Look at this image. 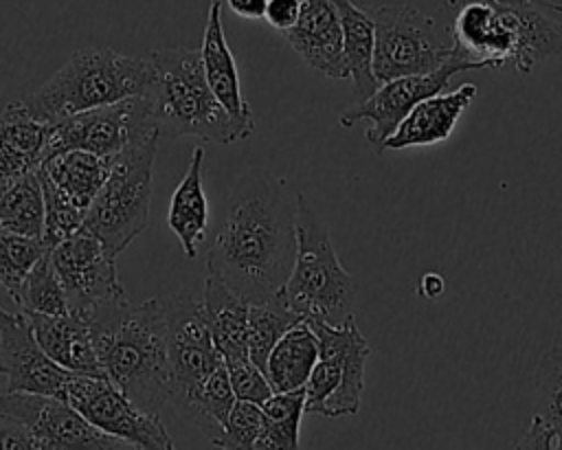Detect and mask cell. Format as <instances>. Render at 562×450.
Instances as JSON below:
<instances>
[{
  "mask_svg": "<svg viewBox=\"0 0 562 450\" xmlns=\"http://www.w3.org/2000/svg\"><path fill=\"white\" fill-rule=\"evenodd\" d=\"M151 64L140 55L112 48H81L22 103L42 123L55 125L72 114L112 105L147 92Z\"/></svg>",
  "mask_w": 562,
  "mask_h": 450,
  "instance_id": "277c9868",
  "label": "cell"
},
{
  "mask_svg": "<svg viewBox=\"0 0 562 450\" xmlns=\"http://www.w3.org/2000/svg\"><path fill=\"white\" fill-rule=\"evenodd\" d=\"M64 402L99 430L140 450H176L160 417L138 408L108 378L72 373L66 382Z\"/></svg>",
  "mask_w": 562,
  "mask_h": 450,
  "instance_id": "7c38bea8",
  "label": "cell"
},
{
  "mask_svg": "<svg viewBox=\"0 0 562 450\" xmlns=\"http://www.w3.org/2000/svg\"><path fill=\"white\" fill-rule=\"evenodd\" d=\"M0 364L7 375V393H33L64 400L66 382L72 375L53 362L35 338L26 314L0 305Z\"/></svg>",
  "mask_w": 562,
  "mask_h": 450,
  "instance_id": "2e32d148",
  "label": "cell"
},
{
  "mask_svg": "<svg viewBox=\"0 0 562 450\" xmlns=\"http://www.w3.org/2000/svg\"><path fill=\"white\" fill-rule=\"evenodd\" d=\"M147 127H156L147 94L72 114L50 125L42 165L66 151H88L101 158H114Z\"/></svg>",
  "mask_w": 562,
  "mask_h": 450,
  "instance_id": "8fae6325",
  "label": "cell"
},
{
  "mask_svg": "<svg viewBox=\"0 0 562 450\" xmlns=\"http://www.w3.org/2000/svg\"><path fill=\"white\" fill-rule=\"evenodd\" d=\"M340 26H342V50L347 70L353 83L356 103L367 101L378 88V79L373 75V46H375V26L373 18L367 9L358 7L351 0H331Z\"/></svg>",
  "mask_w": 562,
  "mask_h": 450,
  "instance_id": "cb8c5ba5",
  "label": "cell"
},
{
  "mask_svg": "<svg viewBox=\"0 0 562 450\" xmlns=\"http://www.w3.org/2000/svg\"><path fill=\"white\" fill-rule=\"evenodd\" d=\"M476 86L461 83L450 92H439L419 101L408 116L400 123L391 138L382 145L386 149H404V147H426L446 140L463 110L474 101Z\"/></svg>",
  "mask_w": 562,
  "mask_h": 450,
  "instance_id": "d6986e66",
  "label": "cell"
},
{
  "mask_svg": "<svg viewBox=\"0 0 562 450\" xmlns=\"http://www.w3.org/2000/svg\"><path fill=\"white\" fill-rule=\"evenodd\" d=\"M202 68L206 75V81L215 94V99L224 105V110L233 116V121L250 136L255 132V116L246 99L241 97L239 88V75L235 57L226 44L224 29H222V2L211 0L206 26L202 35Z\"/></svg>",
  "mask_w": 562,
  "mask_h": 450,
  "instance_id": "ac0fdd59",
  "label": "cell"
},
{
  "mask_svg": "<svg viewBox=\"0 0 562 450\" xmlns=\"http://www.w3.org/2000/svg\"><path fill=\"white\" fill-rule=\"evenodd\" d=\"M303 413V389L290 393H272V397L261 404V430L255 450H299Z\"/></svg>",
  "mask_w": 562,
  "mask_h": 450,
  "instance_id": "f546056e",
  "label": "cell"
},
{
  "mask_svg": "<svg viewBox=\"0 0 562 450\" xmlns=\"http://www.w3.org/2000/svg\"><path fill=\"white\" fill-rule=\"evenodd\" d=\"M283 35L299 57L321 75L331 79L349 77L342 26L331 0H303L299 22Z\"/></svg>",
  "mask_w": 562,
  "mask_h": 450,
  "instance_id": "e0dca14e",
  "label": "cell"
},
{
  "mask_svg": "<svg viewBox=\"0 0 562 450\" xmlns=\"http://www.w3.org/2000/svg\"><path fill=\"white\" fill-rule=\"evenodd\" d=\"M318 340V360L305 382V413L323 417L356 415L364 391L369 342L356 320L327 325L307 320Z\"/></svg>",
  "mask_w": 562,
  "mask_h": 450,
  "instance_id": "ba28073f",
  "label": "cell"
},
{
  "mask_svg": "<svg viewBox=\"0 0 562 450\" xmlns=\"http://www.w3.org/2000/svg\"><path fill=\"white\" fill-rule=\"evenodd\" d=\"M0 228L42 239L44 191L37 169L9 180H0Z\"/></svg>",
  "mask_w": 562,
  "mask_h": 450,
  "instance_id": "4316f807",
  "label": "cell"
},
{
  "mask_svg": "<svg viewBox=\"0 0 562 450\" xmlns=\"http://www.w3.org/2000/svg\"><path fill=\"white\" fill-rule=\"evenodd\" d=\"M301 4H303V0H268L263 20L272 29L285 33V31H290L299 22Z\"/></svg>",
  "mask_w": 562,
  "mask_h": 450,
  "instance_id": "74e56055",
  "label": "cell"
},
{
  "mask_svg": "<svg viewBox=\"0 0 562 450\" xmlns=\"http://www.w3.org/2000/svg\"><path fill=\"white\" fill-rule=\"evenodd\" d=\"M452 59L463 70L512 64L520 75L562 50V24L536 4L505 7L492 0H463L448 26Z\"/></svg>",
  "mask_w": 562,
  "mask_h": 450,
  "instance_id": "7a4b0ae2",
  "label": "cell"
},
{
  "mask_svg": "<svg viewBox=\"0 0 562 450\" xmlns=\"http://www.w3.org/2000/svg\"><path fill=\"white\" fill-rule=\"evenodd\" d=\"M0 373H2V364H0Z\"/></svg>",
  "mask_w": 562,
  "mask_h": 450,
  "instance_id": "7bdbcfd3",
  "label": "cell"
},
{
  "mask_svg": "<svg viewBox=\"0 0 562 450\" xmlns=\"http://www.w3.org/2000/svg\"><path fill=\"white\" fill-rule=\"evenodd\" d=\"M202 160L204 147L198 145L193 149L189 169L171 193L167 211V226L176 233L189 259L198 255V246L204 241L209 228V200L202 187Z\"/></svg>",
  "mask_w": 562,
  "mask_h": 450,
  "instance_id": "603a6c76",
  "label": "cell"
},
{
  "mask_svg": "<svg viewBox=\"0 0 562 450\" xmlns=\"http://www.w3.org/2000/svg\"><path fill=\"white\" fill-rule=\"evenodd\" d=\"M237 397L231 386L228 369L222 362L202 384L198 391H193L178 408L180 413L193 421L215 446V441L222 437L224 424L228 419V413L233 410Z\"/></svg>",
  "mask_w": 562,
  "mask_h": 450,
  "instance_id": "83f0119b",
  "label": "cell"
},
{
  "mask_svg": "<svg viewBox=\"0 0 562 450\" xmlns=\"http://www.w3.org/2000/svg\"><path fill=\"white\" fill-rule=\"evenodd\" d=\"M318 360V340L307 320L294 325L272 349L266 362V378L272 393L305 389V382Z\"/></svg>",
  "mask_w": 562,
  "mask_h": 450,
  "instance_id": "484cf974",
  "label": "cell"
},
{
  "mask_svg": "<svg viewBox=\"0 0 562 450\" xmlns=\"http://www.w3.org/2000/svg\"><path fill=\"white\" fill-rule=\"evenodd\" d=\"M303 318L290 307L283 290L268 301L250 303L248 310V358L263 371L274 345Z\"/></svg>",
  "mask_w": 562,
  "mask_h": 450,
  "instance_id": "f1b7e54d",
  "label": "cell"
},
{
  "mask_svg": "<svg viewBox=\"0 0 562 450\" xmlns=\"http://www.w3.org/2000/svg\"><path fill=\"white\" fill-rule=\"evenodd\" d=\"M0 413L24 421L42 450H140L92 426L68 402L33 393H0Z\"/></svg>",
  "mask_w": 562,
  "mask_h": 450,
  "instance_id": "5bb4252c",
  "label": "cell"
},
{
  "mask_svg": "<svg viewBox=\"0 0 562 450\" xmlns=\"http://www.w3.org/2000/svg\"><path fill=\"white\" fill-rule=\"evenodd\" d=\"M0 450H42V448L24 421L0 413Z\"/></svg>",
  "mask_w": 562,
  "mask_h": 450,
  "instance_id": "8d00e7d4",
  "label": "cell"
},
{
  "mask_svg": "<svg viewBox=\"0 0 562 450\" xmlns=\"http://www.w3.org/2000/svg\"><path fill=\"white\" fill-rule=\"evenodd\" d=\"M531 4L540 7V9H547V11H553L558 15H562V0H531Z\"/></svg>",
  "mask_w": 562,
  "mask_h": 450,
  "instance_id": "60d3db41",
  "label": "cell"
},
{
  "mask_svg": "<svg viewBox=\"0 0 562 450\" xmlns=\"http://www.w3.org/2000/svg\"><path fill=\"white\" fill-rule=\"evenodd\" d=\"M171 371V402L180 406L224 362L217 351L202 301L191 294L162 296Z\"/></svg>",
  "mask_w": 562,
  "mask_h": 450,
  "instance_id": "4fadbf2b",
  "label": "cell"
},
{
  "mask_svg": "<svg viewBox=\"0 0 562 450\" xmlns=\"http://www.w3.org/2000/svg\"><path fill=\"white\" fill-rule=\"evenodd\" d=\"M261 430V406L250 402H235L224 424L222 437L215 441L220 450H255Z\"/></svg>",
  "mask_w": 562,
  "mask_h": 450,
  "instance_id": "e575fe53",
  "label": "cell"
},
{
  "mask_svg": "<svg viewBox=\"0 0 562 450\" xmlns=\"http://www.w3.org/2000/svg\"><path fill=\"white\" fill-rule=\"evenodd\" d=\"M48 250L50 248L42 239L0 228V285H4L9 299Z\"/></svg>",
  "mask_w": 562,
  "mask_h": 450,
  "instance_id": "d6a6232c",
  "label": "cell"
},
{
  "mask_svg": "<svg viewBox=\"0 0 562 450\" xmlns=\"http://www.w3.org/2000/svg\"><path fill=\"white\" fill-rule=\"evenodd\" d=\"M158 140L156 127L138 132L112 158L110 173L88 209L83 228L99 237L112 257H119L147 228Z\"/></svg>",
  "mask_w": 562,
  "mask_h": 450,
  "instance_id": "52a82bcc",
  "label": "cell"
},
{
  "mask_svg": "<svg viewBox=\"0 0 562 450\" xmlns=\"http://www.w3.org/2000/svg\"><path fill=\"white\" fill-rule=\"evenodd\" d=\"M40 180H42V191H44V233H42V241L48 248H53L61 239H66L72 233H77L79 228H83L86 211L75 206L48 180H44V178H40Z\"/></svg>",
  "mask_w": 562,
  "mask_h": 450,
  "instance_id": "836d02e7",
  "label": "cell"
},
{
  "mask_svg": "<svg viewBox=\"0 0 562 450\" xmlns=\"http://www.w3.org/2000/svg\"><path fill=\"white\" fill-rule=\"evenodd\" d=\"M536 410L555 435V448L562 450V347L544 351L533 375Z\"/></svg>",
  "mask_w": 562,
  "mask_h": 450,
  "instance_id": "1f68e13d",
  "label": "cell"
},
{
  "mask_svg": "<svg viewBox=\"0 0 562 450\" xmlns=\"http://www.w3.org/2000/svg\"><path fill=\"white\" fill-rule=\"evenodd\" d=\"M11 301L26 316H66L70 314V301L66 288L53 266L50 250L26 274Z\"/></svg>",
  "mask_w": 562,
  "mask_h": 450,
  "instance_id": "4dcf8cb0",
  "label": "cell"
},
{
  "mask_svg": "<svg viewBox=\"0 0 562 450\" xmlns=\"http://www.w3.org/2000/svg\"><path fill=\"white\" fill-rule=\"evenodd\" d=\"M50 259L66 288L70 314L92 325L130 305L116 274V257L88 228L53 246Z\"/></svg>",
  "mask_w": 562,
  "mask_h": 450,
  "instance_id": "30bf717a",
  "label": "cell"
},
{
  "mask_svg": "<svg viewBox=\"0 0 562 450\" xmlns=\"http://www.w3.org/2000/svg\"><path fill=\"white\" fill-rule=\"evenodd\" d=\"M228 369L233 393L239 402H250L261 406L272 397V386L266 378V373L250 360V358H237L224 362Z\"/></svg>",
  "mask_w": 562,
  "mask_h": 450,
  "instance_id": "d590c367",
  "label": "cell"
},
{
  "mask_svg": "<svg viewBox=\"0 0 562 450\" xmlns=\"http://www.w3.org/2000/svg\"><path fill=\"white\" fill-rule=\"evenodd\" d=\"M110 167L112 158H101L88 151H66L40 165L37 173L88 215V209L101 191Z\"/></svg>",
  "mask_w": 562,
  "mask_h": 450,
  "instance_id": "d4e9b609",
  "label": "cell"
},
{
  "mask_svg": "<svg viewBox=\"0 0 562 450\" xmlns=\"http://www.w3.org/2000/svg\"><path fill=\"white\" fill-rule=\"evenodd\" d=\"M296 255L283 294L303 320L342 325L353 318L356 279L342 268L329 230L303 193H296Z\"/></svg>",
  "mask_w": 562,
  "mask_h": 450,
  "instance_id": "8992f818",
  "label": "cell"
},
{
  "mask_svg": "<svg viewBox=\"0 0 562 450\" xmlns=\"http://www.w3.org/2000/svg\"><path fill=\"white\" fill-rule=\"evenodd\" d=\"M202 307L217 351L224 362L248 358V310L250 303L233 292L222 279L206 274Z\"/></svg>",
  "mask_w": 562,
  "mask_h": 450,
  "instance_id": "7402d4cb",
  "label": "cell"
},
{
  "mask_svg": "<svg viewBox=\"0 0 562 450\" xmlns=\"http://www.w3.org/2000/svg\"><path fill=\"white\" fill-rule=\"evenodd\" d=\"M233 13L246 20H261L266 15L268 0H226Z\"/></svg>",
  "mask_w": 562,
  "mask_h": 450,
  "instance_id": "ab89813d",
  "label": "cell"
},
{
  "mask_svg": "<svg viewBox=\"0 0 562 450\" xmlns=\"http://www.w3.org/2000/svg\"><path fill=\"white\" fill-rule=\"evenodd\" d=\"M296 200L266 169L244 173L231 191L226 213L206 252V272L248 303L279 294L296 255Z\"/></svg>",
  "mask_w": 562,
  "mask_h": 450,
  "instance_id": "6da1fadb",
  "label": "cell"
},
{
  "mask_svg": "<svg viewBox=\"0 0 562 450\" xmlns=\"http://www.w3.org/2000/svg\"><path fill=\"white\" fill-rule=\"evenodd\" d=\"M496 4H505V7H522V4H529L531 0H492Z\"/></svg>",
  "mask_w": 562,
  "mask_h": 450,
  "instance_id": "b9f144b4",
  "label": "cell"
},
{
  "mask_svg": "<svg viewBox=\"0 0 562 450\" xmlns=\"http://www.w3.org/2000/svg\"><path fill=\"white\" fill-rule=\"evenodd\" d=\"M35 338L46 356L70 373L105 378L101 367L92 325L77 316H29Z\"/></svg>",
  "mask_w": 562,
  "mask_h": 450,
  "instance_id": "ffe728a7",
  "label": "cell"
},
{
  "mask_svg": "<svg viewBox=\"0 0 562 450\" xmlns=\"http://www.w3.org/2000/svg\"><path fill=\"white\" fill-rule=\"evenodd\" d=\"M514 450H558L555 448V435L538 415H533L527 430L516 441Z\"/></svg>",
  "mask_w": 562,
  "mask_h": 450,
  "instance_id": "f35d334b",
  "label": "cell"
},
{
  "mask_svg": "<svg viewBox=\"0 0 562 450\" xmlns=\"http://www.w3.org/2000/svg\"><path fill=\"white\" fill-rule=\"evenodd\" d=\"M457 72H465L461 64H457L452 57L435 72L428 75H408L400 77L386 83H380V88L362 103H353L338 116V123L342 127H351L358 121H369L371 127H367L364 138L378 154H382V145L386 138L393 136V132L400 127V123L408 116V112L424 99L435 97L439 92H446L450 79Z\"/></svg>",
  "mask_w": 562,
  "mask_h": 450,
  "instance_id": "9a60e30c",
  "label": "cell"
},
{
  "mask_svg": "<svg viewBox=\"0 0 562 450\" xmlns=\"http://www.w3.org/2000/svg\"><path fill=\"white\" fill-rule=\"evenodd\" d=\"M50 125L37 121L22 101H11L0 114V180L40 169Z\"/></svg>",
  "mask_w": 562,
  "mask_h": 450,
  "instance_id": "44dd1931",
  "label": "cell"
},
{
  "mask_svg": "<svg viewBox=\"0 0 562 450\" xmlns=\"http://www.w3.org/2000/svg\"><path fill=\"white\" fill-rule=\"evenodd\" d=\"M375 26L373 75L386 83L439 70L452 57L450 31L411 4L369 9Z\"/></svg>",
  "mask_w": 562,
  "mask_h": 450,
  "instance_id": "9c48e42d",
  "label": "cell"
},
{
  "mask_svg": "<svg viewBox=\"0 0 562 450\" xmlns=\"http://www.w3.org/2000/svg\"><path fill=\"white\" fill-rule=\"evenodd\" d=\"M105 378L138 408L156 413L171 402L167 318L162 299L127 305L92 325Z\"/></svg>",
  "mask_w": 562,
  "mask_h": 450,
  "instance_id": "3957f363",
  "label": "cell"
},
{
  "mask_svg": "<svg viewBox=\"0 0 562 450\" xmlns=\"http://www.w3.org/2000/svg\"><path fill=\"white\" fill-rule=\"evenodd\" d=\"M147 59L154 75L145 94L151 103L160 138L198 136L217 145L248 138L215 99L202 68L200 50L182 46L158 48Z\"/></svg>",
  "mask_w": 562,
  "mask_h": 450,
  "instance_id": "5b68a950",
  "label": "cell"
}]
</instances>
